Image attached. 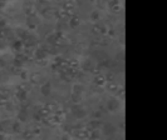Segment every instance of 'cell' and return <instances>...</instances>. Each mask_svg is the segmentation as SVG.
<instances>
[{"label":"cell","mask_w":167,"mask_h":140,"mask_svg":"<svg viewBox=\"0 0 167 140\" xmlns=\"http://www.w3.org/2000/svg\"><path fill=\"white\" fill-rule=\"evenodd\" d=\"M88 131H89V129H87V128H82V126L70 128V129H69L70 135H73V137H75L77 139H81V140L88 139Z\"/></svg>","instance_id":"cell-1"},{"label":"cell","mask_w":167,"mask_h":140,"mask_svg":"<svg viewBox=\"0 0 167 140\" xmlns=\"http://www.w3.org/2000/svg\"><path fill=\"white\" fill-rule=\"evenodd\" d=\"M119 108V101L117 98H111L108 101H107V105H106V110H108V111H116L117 109Z\"/></svg>","instance_id":"cell-2"},{"label":"cell","mask_w":167,"mask_h":140,"mask_svg":"<svg viewBox=\"0 0 167 140\" xmlns=\"http://www.w3.org/2000/svg\"><path fill=\"white\" fill-rule=\"evenodd\" d=\"M29 80L33 83V84H37V85H39V84H43V81H44V78H43V75H41L40 73H38V71H34V73L30 74V76H29Z\"/></svg>","instance_id":"cell-3"},{"label":"cell","mask_w":167,"mask_h":140,"mask_svg":"<svg viewBox=\"0 0 167 140\" xmlns=\"http://www.w3.org/2000/svg\"><path fill=\"white\" fill-rule=\"evenodd\" d=\"M40 93H41V95H44V96H49L50 95V93H52V84L49 81L47 83H43L40 86Z\"/></svg>","instance_id":"cell-4"},{"label":"cell","mask_w":167,"mask_h":140,"mask_svg":"<svg viewBox=\"0 0 167 140\" xmlns=\"http://www.w3.org/2000/svg\"><path fill=\"white\" fill-rule=\"evenodd\" d=\"M34 56H35L37 60H45L47 59V50H44V49H41V48H38L35 53H34Z\"/></svg>","instance_id":"cell-5"},{"label":"cell","mask_w":167,"mask_h":140,"mask_svg":"<svg viewBox=\"0 0 167 140\" xmlns=\"http://www.w3.org/2000/svg\"><path fill=\"white\" fill-rule=\"evenodd\" d=\"M26 119H28V111H26L25 109H21V110H19L18 114H17V122L25 123Z\"/></svg>","instance_id":"cell-6"},{"label":"cell","mask_w":167,"mask_h":140,"mask_svg":"<svg viewBox=\"0 0 167 140\" xmlns=\"http://www.w3.org/2000/svg\"><path fill=\"white\" fill-rule=\"evenodd\" d=\"M11 48H13L15 51H18V53H23V49H24V44H23V40H20V39L14 40L13 44H11Z\"/></svg>","instance_id":"cell-7"},{"label":"cell","mask_w":167,"mask_h":140,"mask_svg":"<svg viewBox=\"0 0 167 140\" xmlns=\"http://www.w3.org/2000/svg\"><path fill=\"white\" fill-rule=\"evenodd\" d=\"M35 14H37V11H35V8H34L33 4H26L25 5V15L26 16L33 18V16H35Z\"/></svg>","instance_id":"cell-8"},{"label":"cell","mask_w":167,"mask_h":140,"mask_svg":"<svg viewBox=\"0 0 167 140\" xmlns=\"http://www.w3.org/2000/svg\"><path fill=\"white\" fill-rule=\"evenodd\" d=\"M106 88H107L108 92H113V93H117L119 89V85L117 84L116 81H109V83H106Z\"/></svg>","instance_id":"cell-9"},{"label":"cell","mask_w":167,"mask_h":140,"mask_svg":"<svg viewBox=\"0 0 167 140\" xmlns=\"http://www.w3.org/2000/svg\"><path fill=\"white\" fill-rule=\"evenodd\" d=\"M94 84L96 85H98V86H103V85H106V83H107V80H106V78H104V75H96L94 76Z\"/></svg>","instance_id":"cell-10"},{"label":"cell","mask_w":167,"mask_h":140,"mask_svg":"<svg viewBox=\"0 0 167 140\" xmlns=\"http://www.w3.org/2000/svg\"><path fill=\"white\" fill-rule=\"evenodd\" d=\"M79 24H81V18L77 16V15H74V16L69 19V26L72 29H75L77 26H79Z\"/></svg>","instance_id":"cell-11"},{"label":"cell","mask_w":167,"mask_h":140,"mask_svg":"<svg viewBox=\"0 0 167 140\" xmlns=\"http://www.w3.org/2000/svg\"><path fill=\"white\" fill-rule=\"evenodd\" d=\"M17 90L18 92H20V93H28L29 90H30V86H29V84L26 81H23V83H20L18 86H17Z\"/></svg>","instance_id":"cell-12"},{"label":"cell","mask_w":167,"mask_h":140,"mask_svg":"<svg viewBox=\"0 0 167 140\" xmlns=\"http://www.w3.org/2000/svg\"><path fill=\"white\" fill-rule=\"evenodd\" d=\"M102 126V122L101 120H92L89 124H88V129H90V130H99V128Z\"/></svg>","instance_id":"cell-13"},{"label":"cell","mask_w":167,"mask_h":140,"mask_svg":"<svg viewBox=\"0 0 167 140\" xmlns=\"http://www.w3.org/2000/svg\"><path fill=\"white\" fill-rule=\"evenodd\" d=\"M23 131V128H21V123L20 122H14L11 124V133H21Z\"/></svg>","instance_id":"cell-14"},{"label":"cell","mask_w":167,"mask_h":140,"mask_svg":"<svg viewBox=\"0 0 167 140\" xmlns=\"http://www.w3.org/2000/svg\"><path fill=\"white\" fill-rule=\"evenodd\" d=\"M99 138V130H90L88 131V140H97Z\"/></svg>","instance_id":"cell-15"},{"label":"cell","mask_w":167,"mask_h":140,"mask_svg":"<svg viewBox=\"0 0 167 140\" xmlns=\"http://www.w3.org/2000/svg\"><path fill=\"white\" fill-rule=\"evenodd\" d=\"M108 5L111 6V9H112L113 13H119V11H121V4L118 1H111Z\"/></svg>","instance_id":"cell-16"},{"label":"cell","mask_w":167,"mask_h":140,"mask_svg":"<svg viewBox=\"0 0 167 140\" xmlns=\"http://www.w3.org/2000/svg\"><path fill=\"white\" fill-rule=\"evenodd\" d=\"M47 40H48L49 44H53V45H57V43L59 41L58 36H57V33H53V34H50V35H48Z\"/></svg>","instance_id":"cell-17"},{"label":"cell","mask_w":167,"mask_h":140,"mask_svg":"<svg viewBox=\"0 0 167 140\" xmlns=\"http://www.w3.org/2000/svg\"><path fill=\"white\" fill-rule=\"evenodd\" d=\"M37 113H38V114H39V115L41 116V119L48 118V116L50 115V111H49L47 108H44V107H43V108H40V109H39V110H38Z\"/></svg>","instance_id":"cell-18"},{"label":"cell","mask_w":167,"mask_h":140,"mask_svg":"<svg viewBox=\"0 0 167 140\" xmlns=\"http://www.w3.org/2000/svg\"><path fill=\"white\" fill-rule=\"evenodd\" d=\"M83 90H84V85L83 84H79L78 83V84L73 85V94H79V95H81Z\"/></svg>","instance_id":"cell-19"},{"label":"cell","mask_w":167,"mask_h":140,"mask_svg":"<svg viewBox=\"0 0 167 140\" xmlns=\"http://www.w3.org/2000/svg\"><path fill=\"white\" fill-rule=\"evenodd\" d=\"M44 108H47L50 113H55V110L58 109V107H57V104H54V103H47V104L44 105Z\"/></svg>","instance_id":"cell-20"},{"label":"cell","mask_w":167,"mask_h":140,"mask_svg":"<svg viewBox=\"0 0 167 140\" xmlns=\"http://www.w3.org/2000/svg\"><path fill=\"white\" fill-rule=\"evenodd\" d=\"M70 99L74 104H81L82 103V95H79V94H72Z\"/></svg>","instance_id":"cell-21"},{"label":"cell","mask_w":167,"mask_h":140,"mask_svg":"<svg viewBox=\"0 0 167 140\" xmlns=\"http://www.w3.org/2000/svg\"><path fill=\"white\" fill-rule=\"evenodd\" d=\"M97 29H98V33L101 34H107L108 33V29H107V25L104 24H97Z\"/></svg>","instance_id":"cell-22"},{"label":"cell","mask_w":167,"mask_h":140,"mask_svg":"<svg viewBox=\"0 0 167 140\" xmlns=\"http://www.w3.org/2000/svg\"><path fill=\"white\" fill-rule=\"evenodd\" d=\"M9 96V93H8V90L5 88H1L0 86V99H6V98Z\"/></svg>","instance_id":"cell-23"},{"label":"cell","mask_w":167,"mask_h":140,"mask_svg":"<svg viewBox=\"0 0 167 140\" xmlns=\"http://www.w3.org/2000/svg\"><path fill=\"white\" fill-rule=\"evenodd\" d=\"M33 133H32V130H26V131H24L23 133V138H24L25 140H32L33 139Z\"/></svg>","instance_id":"cell-24"},{"label":"cell","mask_w":167,"mask_h":140,"mask_svg":"<svg viewBox=\"0 0 167 140\" xmlns=\"http://www.w3.org/2000/svg\"><path fill=\"white\" fill-rule=\"evenodd\" d=\"M104 78H106V80H107V83H109V81H115L116 75L113 74V73H107V75H104Z\"/></svg>","instance_id":"cell-25"},{"label":"cell","mask_w":167,"mask_h":140,"mask_svg":"<svg viewBox=\"0 0 167 140\" xmlns=\"http://www.w3.org/2000/svg\"><path fill=\"white\" fill-rule=\"evenodd\" d=\"M89 71H90L92 74H94V75H99V74H101V68H99V66H92Z\"/></svg>","instance_id":"cell-26"},{"label":"cell","mask_w":167,"mask_h":140,"mask_svg":"<svg viewBox=\"0 0 167 140\" xmlns=\"http://www.w3.org/2000/svg\"><path fill=\"white\" fill-rule=\"evenodd\" d=\"M93 65H92V63H90V60H86L84 63H83V69H88V70H90V68H92Z\"/></svg>","instance_id":"cell-27"},{"label":"cell","mask_w":167,"mask_h":140,"mask_svg":"<svg viewBox=\"0 0 167 140\" xmlns=\"http://www.w3.org/2000/svg\"><path fill=\"white\" fill-rule=\"evenodd\" d=\"M90 18H92L93 21L98 20V19H99V14H98V11H97V10H96V11H92V14H90Z\"/></svg>","instance_id":"cell-28"},{"label":"cell","mask_w":167,"mask_h":140,"mask_svg":"<svg viewBox=\"0 0 167 140\" xmlns=\"http://www.w3.org/2000/svg\"><path fill=\"white\" fill-rule=\"evenodd\" d=\"M32 133H33V135H34V137H35V135H40L41 134V129H40V128H34V129L32 130Z\"/></svg>","instance_id":"cell-29"},{"label":"cell","mask_w":167,"mask_h":140,"mask_svg":"<svg viewBox=\"0 0 167 140\" xmlns=\"http://www.w3.org/2000/svg\"><path fill=\"white\" fill-rule=\"evenodd\" d=\"M102 115H103V114H102V111H101V110H96V111L93 113V116H94V118H97L98 120H99V119L102 118Z\"/></svg>","instance_id":"cell-30"},{"label":"cell","mask_w":167,"mask_h":140,"mask_svg":"<svg viewBox=\"0 0 167 140\" xmlns=\"http://www.w3.org/2000/svg\"><path fill=\"white\" fill-rule=\"evenodd\" d=\"M35 64H37V65H39V66H45V65H47V59H45V60H37Z\"/></svg>","instance_id":"cell-31"},{"label":"cell","mask_w":167,"mask_h":140,"mask_svg":"<svg viewBox=\"0 0 167 140\" xmlns=\"http://www.w3.org/2000/svg\"><path fill=\"white\" fill-rule=\"evenodd\" d=\"M33 118H34V120H37V122H41V116L38 114V113H34Z\"/></svg>","instance_id":"cell-32"},{"label":"cell","mask_w":167,"mask_h":140,"mask_svg":"<svg viewBox=\"0 0 167 140\" xmlns=\"http://www.w3.org/2000/svg\"><path fill=\"white\" fill-rule=\"evenodd\" d=\"M60 140H72V138H70V135H67V134H64Z\"/></svg>","instance_id":"cell-33"},{"label":"cell","mask_w":167,"mask_h":140,"mask_svg":"<svg viewBox=\"0 0 167 140\" xmlns=\"http://www.w3.org/2000/svg\"><path fill=\"white\" fill-rule=\"evenodd\" d=\"M20 76H21V79H23V80H26V78H28V75H26V73H25V71H23V73L20 74Z\"/></svg>","instance_id":"cell-34"},{"label":"cell","mask_w":167,"mask_h":140,"mask_svg":"<svg viewBox=\"0 0 167 140\" xmlns=\"http://www.w3.org/2000/svg\"><path fill=\"white\" fill-rule=\"evenodd\" d=\"M0 140H5V135H4V133H0Z\"/></svg>","instance_id":"cell-35"},{"label":"cell","mask_w":167,"mask_h":140,"mask_svg":"<svg viewBox=\"0 0 167 140\" xmlns=\"http://www.w3.org/2000/svg\"><path fill=\"white\" fill-rule=\"evenodd\" d=\"M108 34H109V35H115V30L111 29V30H109V31H108Z\"/></svg>","instance_id":"cell-36"},{"label":"cell","mask_w":167,"mask_h":140,"mask_svg":"<svg viewBox=\"0 0 167 140\" xmlns=\"http://www.w3.org/2000/svg\"><path fill=\"white\" fill-rule=\"evenodd\" d=\"M3 131H4V128H3L1 124H0V133H3Z\"/></svg>","instance_id":"cell-37"},{"label":"cell","mask_w":167,"mask_h":140,"mask_svg":"<svg viewBox=\"0 0 167 140\" xmlns=\"http://www.w3.org/2000/svg\"><path fill=\"white\" fill-rule=\"evenodd\" d=\"M0 48H1V49L5 48V44H4V43H0Z\"/></svg>","instance_id":"cell-38"},{"label":"cell","mask_w":167,"mask_h":140,"mask_svg":"<svg viewBox=\"0 0 167 140\" xmlns=\"http://www.w3.org/2000/svg\"><path fill=\"white\" fill-rule=\"evenodd\" d=\"M4 5H5V3H4V1H0V8H3Z\"/></svg>","instance_id":"cell-39"},{"label":"cell","mask_w":167,"mask_h":140,"mask_svg":"<svg viewBox=\"0 0 167 140\" xmlns=\"http://www.w3.org/2000/svg\"><path fill=\"white\" fill-rule=\"evenodd\" d=\"M4 104H5V103L3 101V99H0V105H4Z\"/></svg>","instance_id":"cell-40"},{"label":"cell","mask_w":167,"mask_h":140,"mask_svg":"<svg viewBox=\"0 0 167 140\" xmlns=\"http://www.w3.org/2000/svg\"><path fill=\"white\" fill-rule=\"evenodd\" d=\"M13 140H17V139H13Z\"/></svg>","instance_id":"cell-41"}]
</instances>
